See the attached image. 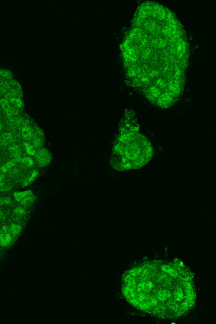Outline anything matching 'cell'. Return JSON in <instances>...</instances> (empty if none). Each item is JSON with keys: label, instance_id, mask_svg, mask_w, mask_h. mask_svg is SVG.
<instances>
[{"label": "cell", "instance_id": "6da1fadb", "mask_svg": "<svg viewBox=\"0 0 216 324\" xmlns=\"http://www.w3.org/2000/svg\"><path fill=\"white\" fill-rule=\"evenodd\" d=\"M35 156L36 161L41 166H47L51 160L50 152L46 148H41L38 150L36 152Z\"/></svg>", "mask_w": 216, "mask_h": 324}, {"label": "cell", "instance_id": "5b68a950", "mask_svg": "<svg viewBox=\"0 0 216 324\" xmlns=\"http://www.w3.org/2000/svg\"><path fill=\"white\" fill-rule=\"evenodd\" d=\"M10 155L16 160H20L21 157V151L19 146L16 144L12 145L9 148Z\"/></svg>", "mask_w": 216, "mask_h": 324}, {"label": "cell", "instance_id": "8992f818", "mask_svg": "<svg viewBox=\"0 0 216 324\" xmlns=\"http://www.w3.org/2000/svg\"><path fill=\"white\" fill-rule=\"evenodd\" d=\"M38 175V171L37 170H35L33 171L24 179L23 182V187H27V186L29 185L35 180Z\"/></svg>", "mask_w": 216, "mask_h": 324}, {"label": "cell", "instance_id": "52a82bcc", "mask_svg": "<svg viewBox=\"0 0 216 324\" xmlns=\"http://www.w3.org/2000/svg\"><path fill=\"white\" fill-rule=\"evenodd\" d=\"M1 105L7 114L9 115H13L14 112V110L13 108L9 105L7 101L5 100H2L1 101Z\"/></svg>", "mask_w": 216, "mask_h": 324}, {"label": "cell", "instance_id": "30bf717a", "mask_svg": "<svg viewBox=\"0 0 216 324\" xmlns=\"http://www.w3.org/2000/svg\"><path fill=\"white\" fill-rule=\"evenodd\" d=\"M20 160L25 166H29V167L33 166L34 164V160L30 157H25L21 158Z\"/></svg>", "mask_w": 216, "mask_h": 324}, {"label": "cell", "instance_id": "4fadbf2b", "mask_svg": "<svg viewBox=\"0 0 216 324\" xmlns=\"http://www.w3.org/2000/svg\"><path fill=\"white\" fill-rule=\"evenodd\" d=\"M12 203V200L10 198H4L0 199V206L8 205Z\"/></svg>", "mask_w": 216, "mask_h": 324}, {"label": "cell", "instance_id": "7a4b0ae2", "mask_svg": "<svg viewBox=\"0 0 216 324\" xmlns=\"http://www.w3.org/2000/svg\"><path fill=\"white\" fill-rule=\"evenodd\" d=\"M44 133L43 131L39 128H36L34 130V135L32 139V145L34 148H39L44 143Z\"/></svg>", "mask_w": 216, "mask_h": 324}, {"label": "cell", "instance_id": "9a60e30c", "mask_svg": "<svg viewBox=\"0 0 216 324\" xmlns=\"http://www.w3.org/2000/svg\"><path fill=\"white\" fill-rule=\"evenodd\" d=\"M4 137L3 138V142L4 141V142L5 143H9L12 141V135L9 134H7L4 135Z\"/></svg>", "mask_w": 216, "mask_h": 324}, {"label": "cell", "instance_id": "5bb4252c", "mask_svg": "<svg viewBox=\"0 0 216 324\" xmlns=\"http://www.w3.org/2000/svg\"><path fill=\"white\" fill-rule=\"evenodd\" d=\"M14 212L16 215L19 216L24 215L26 213L25 209L22 207H17L14 210Z\"/></svg>", "mask_w": 216, "mask_h": 324}, {"label": "cell", "instance_id": "7c38bea8", "mask_svg": "<svg viewBox=\"0 0 216 324\" xmlns=\"http://www.w3.org/2000/svg\"><path fill=\"white\" fill-rule=\"evenodd\" d=\"M34 195H32L25 198L23 200L21 201L20 203L23 205L28 206L32 203L34 201Z\"/></svg>", "mask_w": 216, "mask_h": 324}, {"label": "cell", "instance_id": "ba28073f", "mask_svg": "<svg viewBox=\"0 0 216 324\" xmlns=\"http://www.w3.org/2000/svg\"><path fill=\"white\" fill-rule=\"evenodd\" d=\"M23 146L25 151L28 155L31 156H35L36 151L32 144L25 142L23 143Z\"/></svg>", "mask_w": 216, "mask_h": 324}, {"label": "cell", "instance_id": "277c9868", "mask_svg": "<svg viewBox=\"0 0 216 324\" xmlns=\"http://www.w3.org/2000/svg\"><path fill=\"white\" fill-rule=\"evenodd\" d=\"M32 195H33V192L31 190L16 192L13 194L15 200L20 203L25 199V198Z\"/></svg>", "mask_w": 216, "mask_h": 324}, {"label": "cell", "instance_id": "3957f363", "mask_svg": "<svg viewBox=\"0 0 216 324\" xmlns=\"http://www.w3.org/2000/svg\"><path fill=\"white\" fill-rule=\"evenodd\" d=\"M34 130L33 128L29 125H25L23 127L21 130V135L22 138L26 142L27 141L31 140Z\"/></svg>", "mask_w": 216, "mask_h": 324}, {"label": "cell", "instance_id": "8fae6325", "mask_svg": "<svg viewBox=\"0 0 216 324\" xmlns=\"http://www.w3.org/2000/svg\"><path fill=\"white\" fill-rule=\"evenodd\" d=\"M10 101L12 104L14 105L16 107L20 108L23 106L24 104L23 101L18 98H12Z\"/></svg>", "mask_w": 216, "mask_h": 324}, {"label": "cell", "instance_id": "2e32d148", "mask_svg": "<svg viewBox=\"0 0 216 324\" xmlns=\"http://www.w3.org/2000/svg\"><path fill=\"white\" fill-rule=\"evenodd\" d=\"M2 129V123H1V121H0V131Z\"/></svg>", "mask_w": 216, "mask_h": 324}, {"label": "cell", "instance_id": "9c48e42d", "mask_svg": "<svg viewBox=\"0 0 216 324\" xmlns=\"http://www.w3.org/2000/svg\"><path fill=\"white\" fill-rule=\"evenodd\" d=\"M14 165H15V162L13 161H10L7 162L6 164H4L0 168V171H2V172L3 173H6V172L9 170L10 168L13 167L14 166Z\"/></svg>", "mask_w": 216, "mask_h": 324}]
</instances>
